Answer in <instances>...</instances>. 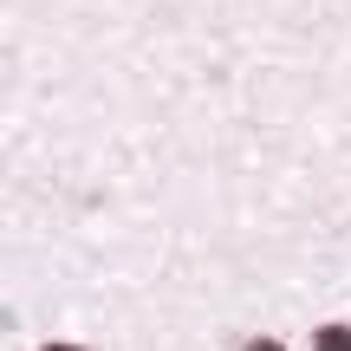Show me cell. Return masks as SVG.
<instances>
[{
    "instance_id": "3",
    "label": "cell",
    "mask_w": 351,
    "mask_h": 351,
    "mask_svg": "<svg viewBox=\"0 0 351 351\" xmlns=\"http://www.w3.org/2000/svg\"><path fill=\"white\" fill-rule=\"evenodd\" d=\"M33 351H91V345H85V339H39Z\"/></svg>"
},
{
    "instance_id": "1",
    "label": "cell",
    "mask_w": 351,
    "mask_h": 351,
    "mask_svg": "<svg viewBox=\"0 0 351 351\" xmlns=\"http://www.w3.org/2000/svg\"><path fill=\"white\" fill-rule=\"evenodd\" d=\"M306 345L313 351H351V319H319Z\"/></svg>"
},
{
    "instance_id": "2",
    "label": "cell",
    "mask_w": 351,
    "mask_h": 351,
    "mask_svg": "<svg viewBox=\"0 0 351 351\" xmlns=\"http://www.w3.org/2000/svg\"><path fill=\"white\" fill-rule=\"evenodd\" d=\"M241 351H293V345L280 339V332H247V339H241Z\"/></svg>"
}]
</instances>
